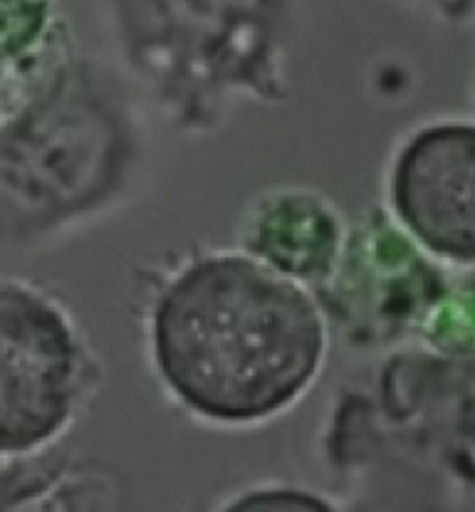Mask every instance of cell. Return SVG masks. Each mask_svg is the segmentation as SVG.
Returning a JSON list of instances; mask_svg holds the SVG:
<instances>
[{"instance_id":"cell-11","label":"cell","mask_w":475,"mask_h":512,"mask_svg":"<svg viewBox=\"0 0 475 512\" xmlns=\"http://www.w3.org/2000/svg\"><path fill=\"white\" fill-rule=\"evenodd\" d=\"M401 3L419 8L446 23H473L475 20V0H401Z\"/></svg>"},{"instance_id":"cell-2","label":"cell","mask_w":475,"mask_h":512,"mask_svg":"<svg viewBox=\"0 0 475 512\" xmlns=\"http://www.w3.org/2000/svg\"><path fill=\"white\" fill-rule=\"evenodd\" d=\"M144 156L134 94L80 52L0 129V253H35L107 216L137 188Z\"/></svg>"},{"instance_id":"cell-4","label":"cell","mask_w":475,"mask_h":512,"mask_svg":"<svg viewBox=\"0 0 475 512\" xmlns=\"http://www.w3.org/2000/svg\"><path fill=\"white\" fill-rule=\"evenodd\" d=\"M97 386V364L75 312L57 292L0 275V458L62 446Z\"/></svg>"},{"instance_id":"cell-6","label":"cell","mask_w":475,"mask_h":512,"mask_svg":"<svg viewBox=\"0 0 475 512\" xmlns=\"http://www.w3.org/2000/svg\"><path fill=\"white\" fill-rule=\"evenodd\" d=\"M386 211L424 253L473 268L475 124H426L401 141L386 171Z\"/></svg>"},{"instance_id":"cell-5","label":"cell","mask_w":475,"mask_h":512,"mask_svg":"<svg viewBox=\"0 0 475 512\" xmlns=\"http://www.w3.org/2000/svg\"><path fill=\"white\" fill-rule=\"evenodd\" d=\"M446 275L386 208L349 223L332 275L312 290L332 339L352 352H379L419 334Z\"/></svg>"},{"instance_id":"cell-8","label":"cell","mask_w":475,"mask_h":512,"mask_svg":"<svg viewBox=\"0 0 475 512\" xmlns=\"http://www.w3.org/2000/svg\"><path fill=\"white\" fill-rule=\"evenodd\" d=\"M80 55L62 0H0V129Z\"/></svg>"},{"instance_id":"cell-9","label":"cell","mask_w":475,"mask_h":512,"mask_svg":"<svg viewBox=\"0 0 475 512\" xmlns=\"http://www.w3.org/2000/svg\"><path fill=\"white\" fill-rule=\"evenodd\" d=\"M419 334L436 352L458 359L475 357V265L456 280L446 278Z\"/></svg>"},{"instance_id":"cell-3","label":"cell","mask_w":475,"mask_h":512,"mask_svg":"<svg viewBox=\"0 0 475 512\" xmlns=\"http://www.w3.org/2000/svg\"><path fill=\"white\" fill-rule=\"evenodd\" d=\"M104 15L129 80L176 132L290 94L297 0H104Z\"/></svg>"},{"instance_id":"cell-10","label":"cell","mask_w":475,"mask_h":512,"mask_svg":"<svg viewBox=\"0 0 475 512\" xmlns=\"http://www.w3.org/2000/svg\"><path fill=\"white\" fill-rule=\"evenodd\" d=\"M213 512H347L332 498L295 483H260L238 490Z\"/></svg>"},{"instance_id":"cell-7","label":"cell","mask_w":475,"mask_h":512,"mask_svg":"<svg viewBox=\"0 0 475 512\" xmlns=\"http://www.w3.org/2000/svg\"><path fill=\"white\" fill-rule=\"evenodd\" d=\"M347 228L337 203L322 191L268 188L245 208L236 248L273 273L315 290L332 275Z\"/></svg>"},{"instance_id":"cell-1","label":"cell","mask_w":475,"mask_h":512,"mask_svg":"<svg viewBox=\"0 0 475 512\" xmlns=\"http://www.w3.org/2000/svg\"><path fill=\"white\" fill-rule=\"evenodd\" d=\"M332 334L315 295L240 248L176 265L151 295L146 352L193 421L245 431L295 409L320 381Z\"/></svg>"}]
</instances>
